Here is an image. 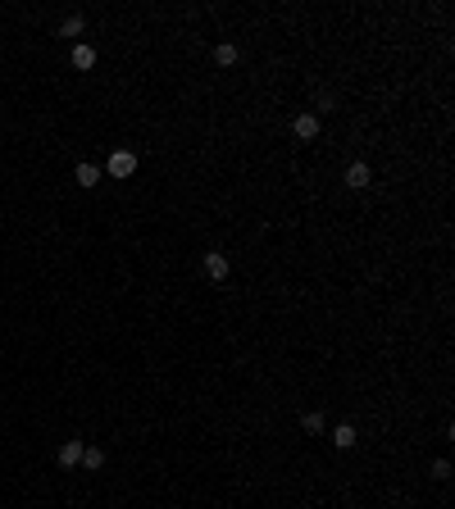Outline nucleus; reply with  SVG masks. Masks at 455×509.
<instances>
[{
  "instance_id": "obj_1",
  "label": "nucleus",
  "mask_w": 455,
  "mask_h": 509,
  "mask_svg": "<svg viewBox=\"0 0 455 509\" xmlns=\"http://www.w3.org/2000/svg\"><path fill=\"white\" fill-rule=\"evenodd\" d=\"M105 173L109 177H132V173H137V155H132V151H114L109 164H105Z\"/></svg>"
},
{
  "instance_id": "obj_2",
  "label": "nucleus",
  "mask_w": 455,
  "mask_h": 509,
  "mask_svg": "<svg viewBox=\"0 0 455 509\" xmlns=\"http://www.w3.org/2000/svg\"><path fill=\"white\" fill-rule=\"evenodd\" d=\"M292 132H296V141H315V137H319V114H315V109L296 114V119H292Z\"/></svg>"
},
{
  "instance_id": "obj_3",
  "label": "nucleus",
  "mask_w": 455,
  "mask_h": 509,
  "mask_svg": "<svg viewBox=\"0 0 455 509\" xmlns=\"http://www.w3.org/2000/svg\"><path fill=\"white\" fill-rule=\"evenodd\" d=\"M201 269H205V278H210V282H223V278H228V255L210 250L205 260H201Z\"/></svg>"
},
{
  "instance_id": "obj_4",
  "label": "nucleus",
  "mask_w": 455,
  "mask_h": 509,
  "mask_svg": "<svg viewBox=\"0 0 455 509\" xmlns=\"http://www.w3.org/2000/svg\"><path fill=\"white\" fill-rule=\"evenodd\" d=\"M369 177H373V173H369V164H364V160H355V164L346 169V186H351V191H364Z\"/></svg>"
},
{
  "instance_id": "obj_5",
  "label": "nucleus",
  "mask_w": 455,
  "mask_h": 509,
  "mask_svg": "<svg viewBox=\"0 0 455 509\" xmlns=\"http://www.w3.org/2000/svg\"><path fill=\"white\" fill-rule=\"evenodd\" d=\"M73 182L87 186V191H91V186H100V164H77V169H73Z\"/></svg>"
},
{
  "instance_id": "obj_6",
  "label": "nucleus",
  "mask_w": 455,
  "mask_h": 509,
  "mask_svg": "<svg viewBox=\"0 0 455 509\" xmlns=\"http://www.w3.org/2000/svg\"><path fill=\"white\" fill-rule=\"evenodd\" d=\"M77 464H82V441L73 436V441L59 445V468H77Z\"/></svg>"
},
{
  "instance_id": "obj_7",
  "label": "nucleus",
  "mask_w": 455,
  "mask_h": 509,
  "mask_svg": "<svg viewBox=\"0 0 455 509\" xmlns=\"http://www.w3.org/2000/svg\"><path fill=\"white\" fill-rule=\"evenodd\" d=\"M301 428L310 436H324V428H328V419H324V410H305V419H301Z\"/></svg>"
},
{
  "instance_id": "obj_8",
  "label": "nucleus",
  "mask_w": 455,
  "mask_h": 509,
  "mask_svg": "<svg viewBox=\"0 0 455 509\" xmlns=\"http://www.w3.org/2000/svg\"><path fill=\"white\" fill-rule=\"evenodd\" d=\"M333 445H337V450H355V428H351V423L333 428Z\"/></svg>"
},
{
  "instance_id": "obj_9",
  "label": "nucleus",
  "mask_w": 455,
  "mask_h": 509,
  "mask_svg": "<svg viewBox=\"0 0 455 509\" xmlns=\"http://www.w3.org/2000/svg\"><path fill=\"white\" fill-rule=\"evenodd\" d=\"M214 64L219 68H232V64H237V46H232V41H219L214 46Z\"/></svg>"
},
{
  "instance_id": "obj_10",
  "label": "nucleus",
  "mask_w": 455,
  "mask_h": 509,
  "mask_svg": "<svg viewBox=\"0 0 455 509\" xmlns=\"http://www.w3.org/2000/svg\"><path fill=\"white\" fill-rule=\"evenodd\" d=\"M73 68H82V73L96 68V50H91V46H73Z\"/></svg>"
},
{
  "instance_id": "obj_11",
  "label": "nucleus",
  "mask_w": 455,
  "mask_h": 509,
  "mask_svg": "<svg viewBox=\"0 0 455 509\" xmlns=\"http://www.w3.org/2000/svg\"><path fill=\"white\" fill-rule=\"evenodd\" d=\"M82 468H87V473L105 468V450H96V445H82Z\"/></svg>"
},
{
  "instance_id": "obj_12",
  "label": "nucleus",
  "mask_w": 455,
  "mask_h": 509,
  "mask_svg": "<svg viewBox=\"0 0 455 509\" xmlns=\"http://www.w3.org/2000/svg\"><path fill=\"white\" fill-rule=\"evenodd\" d=\"M82 28H87V19H82V14H68V19L59 23V37H82Z\"/></svg>"
},
{
  "instance_id": "obj_13",
  "label": "nucleus",
  "mask_w": 455,
  "mask_h": 509,
  "mask_svg": "<svg viewBox=\"0 0 455 509\" xmlns=\"http://www.w3.org/2000/svg\"><path fill=\"white\" fill-rule=\"evenodd\" d=\"M433 477L446 482V477H451V459H433Z\"/></svg>"
}]
</instances>
